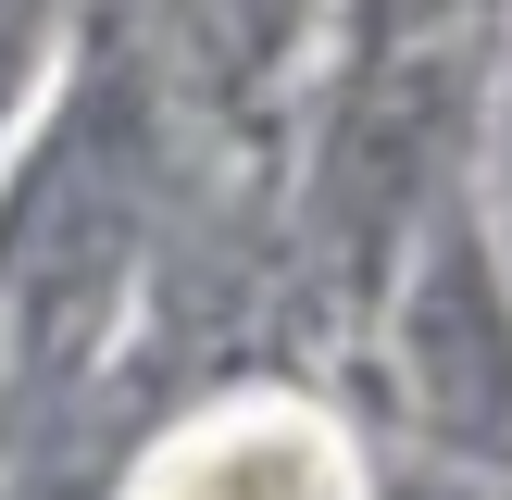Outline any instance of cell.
<instances>
[{
	"mask_svg": "<svg viewBox=\"0 0 512 500\" xmlns=\"http://www.w3.org/2000/svg\"><path fill=\"white\" fill-rule=\"evenodd\" d=\"M450 100H463V63H450V50L388 38V50L363 63V100H350L338 150H325V225H338L350 263H375L388 225L413 213L425 163H438V138H450Z\"/></svg>",
	"mask_w": 512,
	"mask_h": 500,
	"instance_id": "6da1fadb",
	"label": "cell"
},
{
	"mask_svg": "<svg viewBox=\"0 0 512 500\" xmlns=\"http://www.w3.org/2000/svg\"><path fill=\"white\" fill-rule=\"evenodd\" d=\"M400 350H413V388L450 438L500 450L512 438V313H500V275L475 238H438L413 275V313H400Z\"/></svg>",
	"mask_w": 512,
	"mask_h": 500,
	"instance_id": "7a4b0ae2",
	"label": "cell"
},
{
	"mask_svg": "<svg viewBox=\"0 0 512 500\" xmlns=\"http://www.w3.org/2000/svg\"><path fill=\"white\" fill-rule=\"evenodd\" d=\"M0 500H88V475H75L63 450H38L25 475H0Z\"/></svg>",
	"mask_w": 512,
	"mask_h": 500,
	"instance_id": "277c9868",
	"label": "cell"
},
{
	"mask_svg": "<svg viewBox=\"0 0 512 500\" xmlns=\"http://www.w3.org/2000/svg\"><path fill=\"white\" fill-rule=\"evenodd\" d=\"M38 25H50V0H0V100H13L25 63H38Z\"/></svg>",
	"mask_w": 512,
	"mask_h": 500,
	"instance_id": "3957f363",
	"label": "cell"
}]
</instances>
